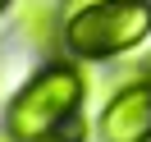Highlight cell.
I'll return each instance as SVG.
<instances>
[{
	"instance_id": "7",
	"label": "cell",
	"mask_w": 151,
	"mask_h": 142,
	"mask_svg": "<svg viewBox=\"0 0 151 142\" xmlns=\"http://www.w3.org/2000/svg\"><path fill=\"white\" fill-rule=\"evenodd\" d=\"M5 142H14V138H9V133H5Z\"/></svg>"
},
{
	"instance_id": "6",
	"label": "cell",
	"mask_w": 151,
	"mask_h": 142,
	"mask_svg": "<svg viewBox=\"0 0 151 142\" xmlns=\"http://www.w3.org/2000/svg\"><path fill=\"white\" fill-rule=\"evenodd\" d=\"M9 5H14V0H0V14H5V9H9Z\"/></svg>"
},
{
	"instance_id": "2",
	"label": "cell",
	"mask_w": 151,
	"mask_h": 142,
	"mask_svg": "<svg viewBox=\"0 0 151 142\" xmlns=\"http://www.w3.org/2000/svg\"><path fill=\"white\" fill-rule=\"evenodd\" d=\"M151 37V0H92L64 14L60 41L73 60H114Z\"/></svg>"
},
{
	"instance_id": "4",
	"label": "cell",
	"mask_w": 151,
	"mask_h": 142,
	"mask_svg": "<svg viewBox=\"0 0 151 142\" xmlns=\"http://www.w3.org/2000/svg\"><path fill=\"white\" fill-rule=\"evenodd\" d=\"M23 32H28L37 46H50V41H55V28L41 23V0H32L28 9H23Z\"/></svg>"
},
{
	"instance_id": "1",
	"label": "cell",
	"mask_w": 151,
	"mask_h": 142,
	"mask_svg": "<svg viewBox=\"0 0 151 142\" xmlns=\"http://www.w3.org/2000/svg\"><path fill=\"white\" fill-rule=\"evenodd\" d=\"M87 78L78 69V60H50L41 64L28 83L19 87V96L5 110V133L14 142H55L83 110Z\"/></svg>"
},
{
	"instance_id": "3",
	"label": "cell",
	"mask_w": 151,
	"mask_h": 142,
	"mask_svg": "<svg viewBox=\"0 0 151 142\" xmlns=\"http://www.w3.org/2000/svg\"><path fill=\"white\" fill-rule=\"evenodd\" d=\"M96 138L101 142H151V78H133L105 101Z\"/></svg>"
},
{
	"instance_id": "5",
	"label": "cell",
	"mask_w": 151,
	"mask_h": 142,
	"mask_svg": "<svg viewBox=\"0 0 151 142\" xmlns=\"http://www.w3.org/2000/svg\"><path fill=\"white\" fill-rule=\"evenodd\" d=\"M78 5H92V0H64V14H69V9H78Z\"/></svg>"
},
{
	"instance_id": "8",
	"label": "cell",
	"mask_w": 151,
	"mask_h": 142,
	"mask_svg": "<svg viewBox=\"0 0 151 142\" xmlns=\"http://www.w3.org/2000/svg\"><path fill=\"white\" fill-rule=\"evenodd\" d=\"M147 78H151V74H147Z\"/></svg>"
}]
</instances>
